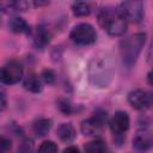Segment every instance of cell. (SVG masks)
<instances>
[{
  "label": "cell",
  "instance_id": "7c38bea8",
  "mask_svg": "<svg viewBox=\"0 0 153 153\" xmlns=\"http://www.w3.org/2000/svg\"><path fill=\"white\" fill-rule=\"evenodd\" d=\"M23 85H24V87H25L27 91L33 92V93H38V92L42 91V82H41V79H39L36 74H33V73L26 75V78L24 79Z\"/></svg>",
  "mask_w": 153,
  "mask_h": 153
},
{
  "label": "cell",
  "instance_id": "52a82bcc",
  "mask_svg": "<svg viewBox=\"0 0 153 153\" xmlns=\"http://www.w3.org/2000/svg\"><path fill=\"white\" fill-rule=\"evenodd\" d=\"M22 76H23V67L18 61H14V60L8 61L1 68L0 79L2 84L13 85L18 82L22 79Z\"/></svg>",
  "mask_w": 153,
  "mask_h": 153
},
{
  "label": "cell",
  "instance_id": "d6986e66",
  "mask_svg": "<svg viewBox=\"0 0 153 153\" xmlns=\"http://www.w3.org/2000/svg\"><path fill=\"white\" fill-rule=\"evenodd\" d=\"M17 153H33V142L30 139H25L18 147Z\"/></svg>",
  "mask_w": 153,
  "mask_h": 153
},
{
  "label": "cell",
  "instance_id": "7a4b0ae2",
  "mask_svg": "<svg viewBox=\"0 0 153 153\" xmlns=\"http://www.w3.org/2000/svg\"><path fill=\"white\" fill-rule=\"evenodd\" d=\"M98 22L100 26L110 36H122L127 30V20L118 8L105 6L98 12Z\"/></svg>",
  "mask_w": 153,
  "mask_h": 153
},
{
  "label": "cell",
  "instance_id": "44dd1931",
  "mask_svg": "<svg viewBox=\"0 0 153 153\" xmlns=\"http://www.w3.org/2000/svg\"><path fill=\"white\" fill-rule=\"evenodd\" d=\"M42 78H43V80H44L45 82L51 84V82L55 80V74H54L50 69H45V71H43V73H42Z\"/></svg>",
  "mask_w": 153,
  "mask_h": 153
},
{
  "label": "cell",
  "instance_id": "7402d4cb",
  "mask_svg": "<svg viewBox=\"0 0 153 153\" xmlns=\"http://www.w3.org/2000/svg\"><path fill=\"white\" fill-rule=\"evenodd\" d=\"M0 147H1V153H6L10 148H11V141L2 137L1 139V143H0Z\"/></svg>",
  "mask_w": 153,
  "mask_h": 153
},
{
  "label": "cell",
  "instance_id": "6da1fadb",
  "mask_svg": "<svg viewBox=\"0 0 153 153\" xmlns=\"http://www.w3.org/2000/svg\"><path fill=\"white\" fill-rule=\"evenodd\" d=\"M115 74V63L109 53L96 54L88 65L90 82L98 88H104L110 85Z\"/></svg>",
  "mask_w": 153,
  "mask_h": 153
},
{
  "label": "cell",
  "instance_id": "5b68a950",
  "mask_svg": "<svg viewBox=\"0 0 153 153\" xmlns=\"http://www.w3.org/2000/svg\"><path fill=\"white\" fill-rule=\"evenodd\" d=\"M118 11L126 18L127 22L139 23L143 17V2L142 1H123L118 5Z\"/></svg>",
  "mask_w": 153,
  "mask_h": 153
},
{
  "label": "cell",
  "instance_id": "4fadbf2b",
  "mask_svg": "<svg viewBox=\"0 0 153 153\" xmlns=\"http://www.w3.org/2000/svg\"><path fill=\"white\" fill-rule=\"evenodd\" d=\"M50 42V33L42 26L37 27V31L35 33V37H33V43L37 48L42 49L44 48L48 43Z\"/></svg>",
  "mask_w": 153,
  "mask_h": 153
},
{
  "label": "cell",
  "instance_id": "ba28073f",
  "mask_svg": "<svg viewBox=\"0 0 153 153\" xmlns=\"http://www.w3.org/2000/svg\"><path fill=\"white\" fill-rule=\"evenodd\" d=\"M106 121V116L104 114H94L88 120L82 121L81 123V131L86 136H98L104 127V123Z\"/></svg>",
  "mask_w": 153,
  "mask_h": 153
},
{
  "label": "cell",
  "instance_id": "ffe728a7",
  "mask_svg": "<svg viewBox=\"0 0 153 153\" xmlns=\"http://www.w3.org/2000/svg\"><path fill=\"white\" fill-rule=\"evenodd\" d=\"M10 7H12L14 11H25L27 10V7L30 6V4L27 1H12L8 4Z\"/></svg>",
  "mask_w": 153,
  "mask_h": 153
},
{
  "label": "cell",
  "instance_id": "9c48e42d",
  "mask_svg": "<svg viewBox=\"0 0 153 153\" xmlns=\"http://www.w3.org/2000/svg\"><path fill=\"white\" fill-rule=\"evenodd\" d=\"M129 123L130 121H129L128 114L124 111H117L110 120L109 126H110L111 133L115 136H122L123 133H126L129 129Z\"/></svg>",
  "mask_w": 153,
  "mask_h": 153
},
{
  "label": "cell",
  "instance_id": "3957f363",
  "mask_svg": "<svg viewBox=\"0 0 153 153\" xmlns=\"http://www.w3.org/2000/svg\"><path fill=\"white\" fill-rule=\"evenodd\" d=\"M145 39H146V35L139 32V33L128 36L127 38L121 41L120 54H121L123 63L128 68H130L135 65V62L142 50V47L145 44Z\"/></svg>",
  "mask_w": 153,
  "mask_h": 153
},
{
  "label": "cell",
  "instance_id": "cb8c5ba5",
  "mask_svg": "<svg viewBox=\"0 0 153 153\" xmlns=\"http://www.w3.org/2000/svg\"><path fill=\"white\" fill-rule=\"evenodd\" d=\"M147 80H148L149 85L153 86V68L149 71V73H148V75H147Z\"/></svg>",
  "mask_w": 153,
  "mask_h": 153
},
{
  "label": "cell",
  "instance_id": "d4e9b609",
  "mask_svg": "<svg viewBox=\"0 0 153 153\" xmlns=\"http://www.w3.org/2000/svg\"><path fill=\"white\" fill-rule=\"evenodd\" d=\"M0 97H1V109H4L5 105H6V100H5V94H4V92H1Z\"/></svg>",
  "mask_w": 153,
  "mask_h": 153
},
{
  "label": "cell",
  "instance_id": "30bf717a",
  "mask_svg": "<svg viewBox=\"0 0 153 153\" xmlns=\"http://www.w3.org/2000/svg\"><path fill=\"white\" fill-rule=\"evenodd\" d=\"M133 147L139 152H146L153 147V134L147 129H141L133 139Z\"/></svg>",
  "mask_w": 153,
  "mask_h": 153
},
{
  "label": "cell",
  "instance_id": "8fae6325",
  "mask_svg": "<svg viewBox=\"0 0 153 153\" xmlns=\"http://www.w3.org/2000/svg\"><path fill=\"white\" fill-rule=\"evenodd\" d=\"M57 136L61 141L63 142H71L75 137V129L71 123H62L59 126L57 130Z\"/></svg>",
  "mask_w": 153,
  "mask_h": 153
},
{
  "label": "cell",
  "instance_id": "2e32d148",
  "mask_svg": "<svg viewBox=\"0 0 153 153\" xmlns=\"http://www.w3.org/2000/svg\"><path fill=\"white\" fill-rule=\"evenodd\" d=\"M10 27H11V30L13 32H17V33H22V32H27L29 31L27 23L20 17L12 18L11 22H10Z\"/></svg>",
  "mask_w": 153,
  "mask_h": 153
},
{
  "label": "cell",
  "instance_id": "277c9868",
  "mask_svg": "<svg viewBox=\"0 0 153 153\" xmlns=\"http://www.w3.org/2000/svg\"><path fill=\"white\" fill-rule=\"evenodd\" d=\"M71 39L80 45H88L96 42L97 33L92 25L87 23H80L75 25L71 32Z\"/></svg>",
  "mask_w": 153,
  "mask_h": 153
},
{
  "label": "cell",
  "instance_id": "603a6c76",
  "mask_svg": "<svg viewBox=\"0 0 153 153\" xmlns=\"http://www.w3.org/2000/svg\"><path fill=\"white\" fill-rule=\"evenodd\" d=\"M63 153H80V151L74 146H69L63 151Z\"/></svg>",
  "mask_w": 153,
  "mask_h": 153
},
{
  "label": "cell",
  "instance_id": "5bb4252c",
  "mask_svg": "<svg viewBox=\"0 0 153 153\" xmlns=\"http://www.w3.org/2000/svg\"><path fill=\"white\" fill-rule=\"evenodd\" d=\"M51 122L48 118H39L33 123V133L37 136H44L50 130Z\"/></svg>",
  "mask_w": 153,
  "mask_h": 153
},
{
  "label": "cell",
  "instance_id": "e0dca14e",
  "mask_svg": "<svg viewBox=\"0 0 153 153\" xmlns=\"http://www.w3.org/2000/svg\"><path fill=\"white\" fill-rule=\"evenodd\" d=\"M73 13L78 17H82V16H88L91 13V6L88 2H84V1H78L74 2L72 6Z\"/></svg>",
  "mask_w": 153,
  "mask_h": 153
},
{
  "label": "cell",
  "instance_id": "ac0fdd59",
  "mask_svg": "<svg viewBox=\"0 0 153 153\" xmlns=\"http://www.w3.org/2000/svg\"><path fill=\"white\" fill-rule=\"evenodd\" d=\"M37 153H57V146L53 141H44L38 147Z\"/></svg>",
  "mask_w": 153,
  "mask_h": 153
},
{
  "label": "cell",
  "instance_id": "8992f818",
  "mask_svg": "<svg viewBox=\"0 0 153 153\" xmlns=\"http://www.w3.org/2000/svg\"><path fill=\"white\" fill-rule=\"evenodd\" d=\"M129 104L136 110H146L153 106V91L134 90L128 94Z\"/></svg>",
  "mask_w": 153,
  "mask_h": 153
},
{
  "label": "cell",
  "instance_id": "9a60e30c",
  "mask_svg": "<svg viewBox=\"0 0 153 153\" xmlns=\"http://www.w3.org/2000/svg\"><path fill=\"white\" fill-rule=\"evenodd\" d=\"M85 153H106V146L103 140L96 139L85 145Z\"/></svg>",
  "mask_w": 153,
  "mask_h": 153
}]
</instances>
